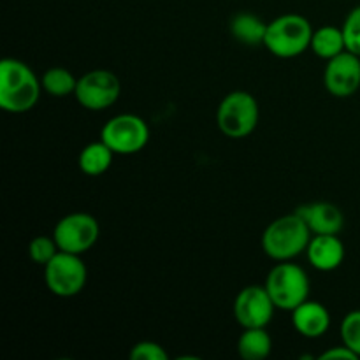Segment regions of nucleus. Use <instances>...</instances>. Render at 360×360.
Here are the masks:
<instances>
[{"label":"nucleus","instance_id":"obj_9","mask_svg":"<svg viewBox=\"0 0 360 360\" xmlns=\"http://www.w3.org/2000/svg\"><path fill=\"white\" fill-rule=\"evenodd\" d=\"M98 236H101V225L97 218L81 211L65 214L53 229V238L58 248L76 255L90 252L98 241Z\"/></svg>","mask_w":360,"mask_h":360},{"label":"nucleus","instance_id":"obj_12","mask_svg":"<svg viewBox=\"0 0 360 360\" xmlns=\"http://www.w3.org/2000/svg\"><path fill=\"white\" fill-rule=\"evenodd\" d=\"M295 213L306 221L311 234H340L345 227L343 211L333 202L301 204Z\"/></svg>","mask_w":360,"mask_h":360},{"label":"nucleus","instance_id":"obj_6","mask_svg":"<svg viewBox=\"0 0 360 360\" xmlns=\"http://www.w3.org/2000/svg\"><path fill=\"white\" fill-rule=\"evenodd\" d=\"M101 139L115 155H136L146 148L150 141V127L146 120L132 112H122L104 123Z\"/></svg>","mask_w":360,"mask_h":360},{"label":"nucleus","instance_id":"obj_15","mask_svg":"<svg viewBox=\"0 0 360 360\" xmlns=\"http://www.w3.org/2000/svg\"><path fill=\"white\" fill-rule=\"evenodd\" d=\"M112 158H115L112 150L101 139L86 144L81 150L79 157H77V165H79V171L83 174L102 176L104 172L109 171V167L112 164Z\"/></svg>","mask_w":360,"mask_h":360},{"label":"nucleus","instance_id":"obj_3","mask_svg":"<svg viewBox=\"0 0 360 360\" xmlns=\"http://www.w3.org/2000/svg\"><path fill=\"white\" fill-rule=\"evenodd\" d=\"M313 32L311 21L302 14H281L267 23L264 46L278 58H295L311 48Z\"/></svg>","mask_w":360,"mask_h":360},{"label":"nucleus","instance_id":"obj_10","mask_svg":"<svg viewBox=\"0 0 360 360\" xmlns=\"http://www.w3.org/2000/svg\"><path fill=\"white\" fill-rule=\"evenodd\" d=\"M276 309L278 308L274 306L266 285H248V287L241 288L232 304L236 322L243 329L267 327L273 322Z\"/></svg>","mask_w":360,"mask_h":360},{"label":"nucleus","instance_id":"obj_2","mask_svg":"<svg viewBox=\"0 0 360 360\" xmlns=\"http://www.w3.org/2000/svg\"><path fill=\"white\" fill-rule=\"evenodd\" d=\"M311 231L306 221L297 213L283 214L271 221L262 232V252L269 259L276 262H285L306 253L309 241H311Z\"/></svg>","mask_w":360,"mask_h":360},{"label":"nucleus","instance_id":"obj_17","mask_svg":"<svg viewBox=\"0 0 360 360\" xmlns=\"http://www.w3.org/2000/svg\"><path fill=\"white\" fill-rule=\"evenodd\" d=\"M273 352V340L266 327H253L243 329L238 340V354L245 360H262L267 359Z\"/></svg>","mask_w":360,"mask_h":360},{"label":"nucleus","instance_id":"obj_11","mask_svg":"<svg viewBox=\"0 0 360 360\" xmlns=\"http://www.w3.org/2000/svg\"><path fill=\"white\" fill-rule=\"evenodd\" d=\"M323 84L333 97H352L360 88V56L352 51L340 53L327 60L323 70Z\"/></svg>","mask_w":360,"mask_h":360},{"label":"nucleus","instance_id":"obj_22","mask_svg":"<svg viewBox=\"0 0 360 360\" xmlns=\"http://www.w3.org/2000/svg\"><path fill=\"white\" fill-rule=\"evenodd\" d=\"M341 28H343L345 42H347V51H352L354 55L360 56V6L354 7L348 13Z\"/></svg>","mask_w":360,"mask_h":360},{"label":"nucleus","instance_id":"obj_1","mask_svg":"<svg viewBox=\"0 0 360 360\" xmlns=\"http://www.w3.org/2000/svg\"><path fill=\"white\" fill-rule=\"evenodd\" d=\"M42 83L28 63L18 58L0 62V108L11 115H23L41 98Z\"/></svg>","mask_w":360,"mask_h":360},{"label":"nucleus","instance_id":"obj_18","mask_svg":"<svg viewBox=\"0 0 360 360\" xmlns=\"http://www.w3.org/2000/svg\"><path fill=\"white\" fill-rule=\"evenodd\" d=\"M311 49L319 58L330 60L340 53L347 51V42H345L343 28L334 27V25H323L313 32Z\"/></svg>","mask_w":360,"mask_h":360},{"label":"nucleus","instance_id":"obj_16","mask_svg":"<svg viewBox=\"0 0 360 360\" xmlns=\"http://www.w3.org/2000/svg\"><path fill=\"white\" fill-rule=\"evenodd\" d=\"M267 23L252 13H239L231 21V34L236 41L246 46L264 44Z\"/></svg>","mask_w":360,"mask_h":360},{"label":"nucleus","instance_id":"obj_8","mask_svg":"<svg viewBox=\"0 0 360 360\" xmlns=\"http://www.w3.org/2000/svg\"><path fill=\"white\" fill-rule=\"evenodd\" d=\"M122 83L115 72L108 69H95L77 77L74 97L81 108L88 111H105L118 102Z\"/></svg>","mask_w":360,"mask_h":360},{"label":"nucleus","instance_id":"obj_24","mask_svg":"<svg viewBox=\"0 0 360 360\" xmlns=\"http://www.w3.org/2000/svg\"><path fill=\"white\" fill-rule=\"evenodd\" d=\"M320 360H330V359H345V360H357L359 357L350 350L348 347L341 345V347H333L329 350L323 352L319 357Z\"/></svg>","mask_w":360,"mask_h":360},{"label":"nucleus","instance_id":"obj_5","mask_svg":"<svg viewBox=\"0 0 360 360\" xmlns=\"http://www.w3.org/2000/svg\"><path fill=\"white\" fill-rule=\"evenodd\" d=\"M266 288L274 306L283 311H294L309 299V278L299 264L285 260L278 262L266 278Z\"/></svg>","mask_w":360,"mask_h":360},{"label":"nucleus","instance_id":"obj_20","mask_svg":"<svg viewBox=\"0 0 360 360\" xmlns=\"http://www.w3.org/2000/svg\"><path fill=\"white\" fill-rule=\"evenodd\" d=\"M341 343L360 359V309L347 313L340 326Z\"/></svg>","mask_w":360,"mask_h":360},{"label":"nucleus","instance_id":"obj_4","mask_svg":"<svg viewBox=\"0 0 360 360\" xmlns=\"http://www.w3.org/2000/svg\"><path fill=\"white\" fill-rule=\"evenodd\" d=\"M259 102L250 91H231L218 104L217 125L229 139H245L252 136L259 125Z\"/></svg>","mask_w":360,"mask_h":360},{"label":"nucleus","instance_id":"obj_21","mask_svg":"<svg viewBox=\"0 0 360 360\" xmlns=\"http://www.w3.org/2000/svg\"><path fill=\"white\" fill-rule=\"evenodd\" d=\"M58 252L60 248L53 236L51 238H49V236H37V238L32 239L30 245H28V255H30L32 262L42 267H44Z\"/></svg>","mask_w":360,"mask_h":360},{"label":"nucleus","instance_id":"obj_14","mask_svg":"<svg viewBox=\"0 0 360 360\" xmlns=\"http://www.w3.org/2000/svg\"><path fill=\"white\" fill-rule=\"evenodd\" d=\"M292 313V326L306 340H319L330 329V313L322 302L304 301Z\"/></svg>","mask_w":360,"mask_h":360},{"label":"nucleus","instance_id":"obj_13","mask_svg":"<svg viewBox=\"0 0 360 360\" xmlns=\"http://www.w3.org/2000/svg\"><path fill=\"white\" fill-rule=\"evenodd\" d=\"M345 255H347V250L338 234L311 236V241L306 248V257H308L309 264L322 273L336 271L343 264Z\"/></svg>","mask_w":360,"mask_h":360},{"label":"nucleus","instance_id":"obj_23","mask_svg":"<svg viewBox=\"0 0 360 360\" xmlns=\"http://www.w3.org/2000/svg\"><path fill=\"white\" fill-rule=\"evenodd\" d=\"M129 357L132 360H167L169 354L155 341H139L132 347Z\"/></svg>","mask_w":360,"mask_h":360},{"label":"nucleus","instance_id":"obj_7","mask_svg":"<svg viewBox=\"0 0 360 360\" xmlns=\"http://www.w3.org/2000/svg\"><path fill=\"white\" fill-rule=\"evenodd\" d=\"M44 281L48 290L56 297H74L86 287V264L81 260V255L60 250L44 266Z\"/></svg>","mask_w":360,"mask_h":360},{"label":"nucleus","instance_id":"obj_19","mask_svg":"<svg viewBox=\"0 0 360 360\" xmlns=\"http://www.w3.org/2000/svg\"><path fill=\"white\" fill-rule=\"evenodd\" d=\"M42 90L48 95L56 98L69 97L74 95L77 84V77L65 67H51L44 72L41 79Z\"/></svg>","mask_w":360,"mask_h":360}]
</instances>
